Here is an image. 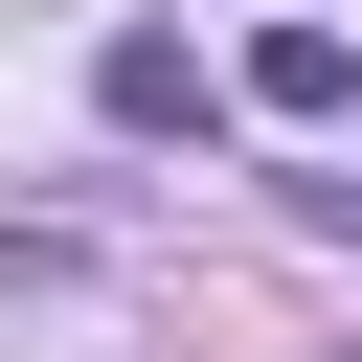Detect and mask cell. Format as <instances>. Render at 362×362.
<instances>
[{"instance_id":"obj_1","label":"cell","mask_w":362,"mask_h":362,"mask_svg":"<svg viewBox=\"0 0 362 362\" xmlns=\"http://www.w3.org/2000/svg\"><path fill=\"white\" fill-rule=\"evenodd\" d=\"M249 113H272V136H339V113H362V45H339V23H249Z\"/></svg>"},{"instance_id":"obj_2","label":"cell","mask_w":362,"mask_h":362,"mask_svg":"<svg viewBox=\"0 0 362 362\" xmlns=\"http://www.w3.org/2000/svg\"><path fill=\"white\" fill-rule=\"evenodd\" d=\"M90 113H113V136H204V45H181V23H113V45H90Z\"/></svg>"}]
</instances>
